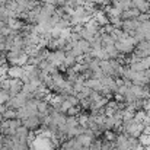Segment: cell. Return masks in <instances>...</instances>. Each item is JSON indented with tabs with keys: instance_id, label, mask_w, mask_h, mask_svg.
<instances>
[{
	"instance_id": "obj_11",
	"label": "cell",
	"mask_w": 150,
	"mask_h": 150,
	"mask_svg": "<svg viewBox=\"0 0 150 150\" xmlns=\"http://www.w3.org/2000/svg\"><path fill=\"white\" fill-rule=\"evenodd\" d=\"M6 108H7V106H6V103H0V117H1V114L6 111Z\"/></svg>"
},
{
	"instance_id": "obj_7",
	"label": "cell",
	"mask_w": 150,
	"mask_h": 150,
	"mask_svg": "<svg viewBox=\"0 0 150 150\" xmlns=\"http://www.w3.org/2000/svg\"><path fill=\"white\" fill-rule=\"evenodd\" d=\"M85 86H86V88H89L91 91L99 92L100 88H102V83H100V80H98V79L89 77V79H86V80H85Z\"/></svg>"
},
{
	"instance_id": "obj_1",
	"label": "cell",
	"mask_w": 150,
	"mask_h": 150,
	"mask_svg": "<svg viewBox=\"0 0 150 150\" xmlns=\"http://www.w3.org/2000/svg\"><path fill=\"white\" fill-rule=\"evenodd\" d=\"M21 124L26 130H29L31 133H37V131H40L42 128V122H41V117L40 115H31V117L22 120Z\"/></svg>"
},
{
	"instance_id": "obj_9",
	"label": "cell",
	"mask_w": 150,
	"mask_h": 150,
	"mask_svg": "<svg viewBox=\"0 0 150 150\" xmlns=\"http://www.w3.org/2000/svg\"><path fill=\"white\" fill-rule=\"evenodd\" d=\"M76 47L82 51L83 54H89V52H91V50H92L91 42H89V41H86V40H82V38H80V40L76 42Z\"/></svg>"
},
{
	"instance_id": "obj_5",
	"label": "cell",
	"mask_w": 150,
	"mask_h": 150,
	"mask_svg": "<svg viewBox=\"0 0 150 150\" xmlns=\"http://www.w3.org/2000/svg\"><path fill=\"white\" fill-rule=\"evenodd\" d=\"M140 15V12L136 9V7H131V9H125L120 13V18L121 21H127V19H136L137 16Z\"/></svg>"
},
{
	"instance_id": "obj_12",
	"label": "cell",
	"mask_w": 150,
	"mask_h": 150,
	"mask_svg": "<svg viewBox=\"0 0 150 150\" xmlns=\"http://www.w3.org/2000/svg\"><path fill=\"white\" fill-rule=\"evenodd\" d=\"M112 150H121V149H118V147H115V146H114V147H112Z\"/></svg>"
},
{
	"instance_id": "obj_2",
	"label": "cell",
	"mask_w": 150,
	"mask_h": 150,
	"mask_svg": "<svg viewBox=\"0 0 150 150\" xmlns=\"http://www.w3.org/2000/svg\"><path fill=\"white\" fill-rule=\"evenodd\" d=\"M25 74L23 66H9L6 70V76L10 79H22Z\"/></svg>"
},
{
	"instance_id": "obj_6",
	"label": "cell",
	"mask_w": 150,
	"mask_h": 150,
	"mask_svg": "<svg viewBox=\"0 0 150 150\" xmlns=\"http://www.w3.org/2000/svg\"><path fill=\"white\" fill-rule=\"evenodd\" d=\"M133 6L140 13H150V3H147L146 0H133Z\"/></svg>"
},
{
	"instance_id": "obj_10",
	"label": "cell",
	"mask_w": 150,
	"mask_h": 150,
	"mask_svg": "<svg viewBox=\"0 0 150 150\" xmlns=\"http://www.w3.org/2000/svg\"><path fill=\"white\" fill-rule=\"evenodd\" d=\"M18 118V111L12 108H6V111L1 114V120H16Z\"/></svg>"
},
{
	"instance_id": "obj_3",
	"label": "cell",
	"mask_w": 150,
	"mask_h": 150,
	"mask_svg": "<svg viewBox=\"0 0 150 150\" xmlns=\"http://www.w3.org/2000/svg\"><path fill=\"white\" fill-rule=\"evenodd\" d=\"M22 86H23V82L21 79H10V85H9V95L10 96H15L18 93L22 92Z\"/></svg>"
},
{
	"instance_id": "obj_4",
	"label": "cell",
	"mask_w": 150,
	"mask_h": 150,
	"mask_svg": "<svg viewBox=\"0 0 150 150\" xmlns=\"http://www.w3.org/2000/svg\"><path fill=\"white\" fill-rule=\"evenodd\" d=\"M140 22L137 19H127V21H122L121 22V29L124 32H131V31H136L139 28Z\"/></svg>"
},
{
	"instance_id": "obj_8",
	"label": "cell",
	"mask_w": 150,
	"mask_h": 150,
	"mask_svg": "<svg viewBox=\"0 0 150 150\" xmlns=\"http://www.w3.org/2000/svg\"><path fill=\"white\" fill-rule=\"evenodd\" d=\"M76 140L79 142V144H80V146L89 147L95 139H93V137H91V136H88V134H85V133H82V134H79V136L76 137Z\"/></svg>"
}]
</instances>
